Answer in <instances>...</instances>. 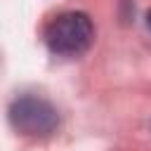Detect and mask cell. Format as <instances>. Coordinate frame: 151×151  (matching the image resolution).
<instances>
[{"mask_svg": "<svg viewBox=\"0 0 151 151\" xmlns=\"http://www.w3.org/2000/svg\"><path fill=\"white\" fill-rule=\"evenodd\" d=\"M94 40V26L83 12H64L52 19L45 28V42L54 54L78 57L87 52Z\"/></svg>", "mask_w": 151, "mask_h": 151, "instance_id": "cell-1", "label": "cell"}, {"mask_svg": "<svg viewBox=\"0 0 151 151\" xmlns=\"http://www.w3.org/2000/svg\"><path fill=\"white\" fill-rule=\"evenodd\" d=\"M9 120L17 132L26 137H47L57 130V109L40 97H21L9 106Z\"/></svg>", "mask_w": 151, "mask_h": 151, "instance_id": "cell-2", "label": "cell"}, {"mask_svg": "<svg viewBox=\"0 0 151 151\" xmlns=\"http://www.w3.org/2000/svg\"><path fill=\"white\" fill-rule=\"evenodd\" d=\"M146 24H149V28H151V9H149V14H146Z\"/></svg>", "mask_w": 151, "mask_h": 151, "instance_id": "cell-3", "label": "cell"}]
</instances>
